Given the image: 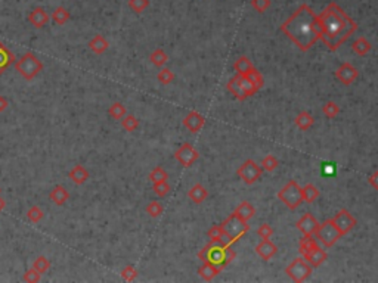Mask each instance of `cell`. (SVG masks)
<instances>
[{
	"instance_id": "obj_1",
	"label": "cell",
	"mask_w": 378,
	"mask_h": 283,
	"mask_svg": "<svg viewBox=\"0 0 378 283\" xmlns=\"http://www.w3.org/2000/svg\"><path fill=\"white\" fill-rule=\"evenodd\" d=\"M316 18L321 42H324L331 52L337 50L357 30V24L334 2L318 14Z\"/></svg>"
},
{
	"instance_id": "obj_2",
	"label": "cell",
	"mask_w": 378,
	"mask_h": 283,
	"mask_svg": "<svg viewBox=\"0 0 378 283\" xmlns=\"http://www.w3.org/2000/svg\"><path fill=\"white\" fill-rule=\"evenodd\" d=\"M281 31L301 52L311 50L321 40L316 14L308 3L298 6L297 11L281 24Z\"/></svg>"
},
{
	"instance_id": "obj_3",
	"label": "cell",
	"mask_w": 378,
	"mask_h": 283,
	"mask_svg": "<svg viewBox=\"0 0 378 283\" xmlns=\"http://www.w3.org/2000/svg\"><path fill=\"white\" fill-rule=\"evenodd\" d=\"M220 226H222L223 229L222 243L226 248H231L234 243H237L250 230L248 221L241 220L238 216H235L234 213L226 218L223 223H220Z\"/></svg>"
},
{
	"instance_id": "obj_4",
	"label": "cell",
	"mask_w": 378,
	"mask_h": 283,
	"mask_svg": "<svg viewBox=\"0 0 378 283\" xmlns=\"http://www.w3.org/2000/svg\"><path fill=\"white\" fill-rule=\"evenodd\" d=\"M17 71L20 72V75L24 77L25 80H33L39 72H42L43 64L42 61L31 52H27L25 55L21 56L20 61H17Z\"/></svg>"
},
{
	"instance_id": "obj_5",
	"label": "cell",
	"mask_w": 378,
	"mask_h": 283,
	"mask_svg": "<svg viewBox=\"0 0 378 283\" xmlns=\"http://www.w3.org/2000/svg\"><path fill=\"white\" fill-rule=\"evenodd\" d=\"M278 199L289 210H295L301 205V186L297 180H289L288 183L278 192Z\"/></svg>"
},
{
	"instance_id": "obj_6",
	"label": "cell",
	"mask_w": 378,
	"mask_h": 283,
	"mask_svg": "<svg viewBox=\"0 0 378 283\" xmlns=\"http://www.w3.org/2000/svg\"><path fill=\"white\" fill-rule=\"evenodd\" d=\"M285 273L291 280L297 283L306 282L313 273V267L301 255L289 262L285 267Z\"/></svg>"
},
{
	"instance_id": "obj_7",
	"label": "cell",
	"mask_w": 378,
	"mask_h": 283,
	"mask_svg": "<svg viewBox=\"0 0 378 283\" xmlns=\"http://www.w3.org/2000/svg\"><path fill=\"white\" fill-rule=\"evenodd\" d=\"M315 238L318 242H321L325 248H331L335 245V242L341 238L340 232L337 230L335 224H334L333 218L324 221L322 224L319 223V227L315 233Z\"/></svg>"
},
{
	"instance_id": "obj_8",
	"label": "cell",
	"mask_w": 378,
	"mask_h": 283,
	"mask_svg": "<svg viewBox=\"0 0 378 283\" xmlns=\"http://www.w3.org/2000/svg\"><path fill=\"white\" fill-rule=\"evenodd\" d=\"M262 174H263V168L254 159H247L237 170L238 178H241L245 184H248V186H251L256 181H259Z\"/></svg>"
},
{
	"instance_id": "obj_9",
	"label": "cell",
	"mask_w": 378,
	"mask_h": 283,
	"mask_svg": "<svg viewBox=\"0 0 378 283\" xmlns=\"http://www.w3.org/2000/svg\"><path fill=\"white\" fill-rule=\"evenodd\" d=\"M333 221L341 236L352 232L355 229L356 224H357V220L355 218V216L349 210H344V208L337 211V214L333 217Z\"/></svg>"
},
{
	"instance_id": "obj_10",
	"label": "cell",
	"mask_w": 378,
	"mask_h": 283,
	"mask_svg": "<svg viewBox=\"0 0 378 283\" xmlns=\"http://www.w3.org/2000/svg\"><path fill=\"white\" fill-rule=\"evenodd\" d=\"M175 158L179 164L185 168L191 167L192 164H195L200 158V152L191 145V143H183L178 151L175 152Z\"/></svg>"
},
{
	"instance_id": "obj_11",
	"label": "cell",
	"mask_w": 378,
	"mask_h": 283,
	"mask_svg": "<svg viewBox=\"0 0 378 283\" xmlns=\"http://www.w3.org/2000/svg\"><path fill=\"white\" fill-rule=\"evenodd\" d=\"M357 77H359V71L350 62H343L335 69V78L341 81V84L344 86H352L357 80Z\"/></svg>"
},
{
	"instance_id": "obj_12",
	"label": "cell",
	"mask_w": 378,
	"mask_h": 283,
	"mask_svg": "<svg viewBox=\"0 0 378 283\" xmlns=\"http://www.w3.org/2000/svg\"><path fill=\"white\" fill-rule=\"evenodd\" d=\"M295 227H297V230L303 236H315V233H316V230L319 227V221L313 217V214L306 213L303 217L295 223Z\"/></svg>"
},
{
	"instance_id": "obj_13",
	"label": "cell",
	"mask_w": 378,
	"mask_h": 283,
	"mask_svg": "<svg viewBox=\"0 0 378 283\" xmlns=\"http://www.w3.org/2000/svg\"><path fill=\"white\" fill-rule=\"evenodd\" d=\"M205 124V118L201 115L198 111H191L185 118H183V126L191 131V133H198Z\"/></svg>"
},
{
	"instance_id": "obj_14",
	"label": "cell",
	"mask_w": 378,
	"mask_h": 283,
	"mask_svg": "<svg viewBox=\"0 0 378 283\" xmlns=\"http://www.w3.org/2000/svg\"><path fill=\"white\" fill-rule=\"evenodd\" d=\"M276 252H278V248L270 239H262V242L256 246V254L265 261L272 260Z\"/></svg>"
},
{
	"instance_id": "obj_15",
	"label": "cell",
	"mask_w": 378,
	"mask_h": 283,
	"mask_svg": "<svg viewBox=\"0 0 378 283\" xmlns=\"http://www.w3.org/2000/svg\"><path fill=\"white\" fill-rule=\"evenodd\" d=\"M224 252H226V246L223 243H213L211 242V246H210V251H208V260L207 261L213 262L216 265H220L222 268L226 267L224 264Z\"/></svg>"
},
{
	"instance_id": "obj_16",
	"label": "cell",
	"mask_w": 378,
	"mask_h": 283,
	"mask_svg": "<svg viewBox=\"0 0 378 283\" xmlns=\"http://www.w3.org/2000/svg\"><path fill=\"white\" fill-rule=\"evenodd\" d=\"M223 268L220 265H216V264H213V262L210 261H204L202 262V265L198 268V274H200V277L202 280L210 282V280H213L216 276H219Z\"/></svg>"
},
{
	"instance_id": "obj_17",
	"label": "cell",
	"mask_w": 378,
	"mask_h": 283,
	"mask_svg": "<svg viewBox=\"0 0 378 283\" xmlns=\"http://www.w3.org/2000/svg\"><path fill=\"white\" fill-rule=\"evenodd\" d=\"M28 22L34 27V28H43L49 22V15L43 8H36L30 12L28 15Z\"/></svg>"
},
{
	"instance_id": "obj_18",
	"label": "cell",
	"mask_w": 378,
	"mask_h": 283,
	"mask_svg": "<svg viewBox=\"0 0 378 283\" xmlns=\"http://www.w3.org/2000/svg\"><path fill=\"white\" fill-rule=\"evenodd\" d=\"M303 258L309 262L313 268H316V267L322 265L324 262L327 261L328 254H327V251H324L321 246H318V248H315V249L312 251L311 254H308V255H306V257H303Z\"/></svg>"
},
{
	"instance_id": "obj_19",
	"label": "cell",
	"mask_w": 378,
	"mask_h": 283,
	"mask_svg": "<svg viewBox=\"0 0 378 283\" xmlns=\"http://www.w3.org/2000/svg\"><path fill=\"white\" fill-rule=\"evenodd\" d=\"M294 123H295V126H297L298 130L308 131L312 129V126L315 123V118H313V115H312L309 111H301L294 118Z\"/></svg>"
},
{
	"instance_id": "obj_20",
	"label": "cell",
	"mask_w": 378,
	"mask_h": 283,
	"mask_svg": "<svg viewBox=\"0 0 378 283\" xmlns=\"http://www.w3.org/2000/svg\"><path fill=\"white\" fill-rule=\"evenodd\" d=\"M188 198H189L194 204L200 205V204H202V202L208 198V191H207L201 183H197V184H194V186L188 191Z\"/></svg>"
},
{
	"instance_id": "obj_21",
	"label": "cell",
	"mask_w": 378,
	"mask_h": 283,
	"mask_svg": "<svg viewBox=\"0 0 378 283\" xmlns=\"http://www.w3.org/2000/svg\"><path fill=\"white\" fill-rule=\"evenodd\" d=\"M108 47H110V43L101 34H96L95 37H92V40L89 42V49L95 55H102L104 52H107Z\"/></svg>"
},
{
	"instance_id": "obj_22",
	"label": "cell",
	"mask_w": 378,
	"mask_h": 283,
	"mask_svg": "<svg viewBox=\"0 0 378 283\" xmlns=\"http://www.w3.org/2000/svg\"><path fill=\"white\" fill-rule=\"evenodd\" d=\"M352 50L357 56H366L372 50V44L366 37H357L352 43Z\"/></svg>"
},
{
	"instance_id": "obj_23",
	"label": "cell",
	"mask_w": 378,
	"mask_h": 283,
	"mask_svg": "<svg viewBox=\"0 0 378 283\" xmlns=\"http://www.w3.org/2000/svg\"><path fill=\"white\" fill-rule=\"evenodd\" d=\"M234 214L238 216V217L241 218V220H244V221H248V220H251V218L254 217L256 208H254L248 201H243V202L235 208Z\"/></svg>"
},
{
	"instance_id": "obj_24",
	"label": "cell",
	"mask_w": 378,
	"mask_h": 283,
	"mask_svg": "<svg viewBox=\"0 0 378 283\" xmlns=\"http://www.w3.org/2000/svg\"><path fill=\"white\" fill-rule=\"evenodd\" d=\"M49 198H50V201H52L53 204H56V205H64L68 199H69V194H68V191L64 186L58 184V186H55L53 191L49 194Z\"/></svg>"
},
{
	"instance_id": "obj_25",
	"label": "cell",
	"mask_w": 378,
	"mask_h": 283,
	"mask_svg": "<svg viewBox=\"0 0 378 283\" xmlns=\"http://www.w3.org/2000/svg\"><path fill=\"white\" fill-rule=\"evenodd\" d=\"M318 240L315 239L313 236H303L301 239L298 240V252L301 257H306L308 254H311L315 248H318Z\"/></svg>"
},
{
	"instance_id": "obj_26",
	"label": "cell",
	"mask_w": 378,
	"mask_h": 283,
	"mask_svg": "<svg viewBox=\"0 0 378 283\" xmlns=\"http://www.w3.org/2000/svg\"><path fill=\"white\" fill-rule=\"evenodd\" d=\"M14 61H15L14 53L0 42V74H3Z\"/></svg>"
},
{
	"instance_id": "obj_27",
	"label": "cell",
	"mask_w": 378,
	"mask_h": 283,
	"mask_svg": "<svg viewBox=\"0 0 378 283\" xmlns=\"http://www.w3.org/2000/svg\"><path fill=\"white\" fill-rule=\"evenodd\" d=\"M319 196H321V191L315 184H312V183H308L306 186L301 187V198H303V202H306V204L316 202V199Z\"/></svg>"
},
{
	"instance_id": "obj_28",
	"label": "cell",
	"mask_w": 378,
	"mask_h": 283,
	"mask_svg": "<svg viewBox=\"0 0 378 283\" xmlns=\"http://www.w3.org/2000/svg\"><path fill=\"white\" fill-rule=\"evenodd\" d=\"M68 177L75 183V184H83L88 178H89V171L83 167V165H75L69 173Z\"/></svg>"
},
{
	"instance_id": "obj_29",
	"label": "cell",
	"mask_w": 378,
	"mask_h": 283,
	"mask_svg": "<svg viewBox=\"0 0 378 283\" xmlns=\"http://www.w3.org/2000/svg\"><path fill=\"white\" fill-rule=\"evenodd\" d=\"M228 90L240 101V102H243V101H245V96H244V93H243V90H241V86H240V75L237 74L235 77H232L229 81H228Z\"/></svg>"
},
{
	"instance_id": "obj_30",
	"label": "cell",
	"mask_w": 378,
	"mask_h": 283,
	"mask_svg": "<svg viewBox=\"0 0 378 283\" xmlns=\"http://www.w3.org/2000/svg\"><path fill=\"white\" fill-rule=\"evenodd\" d=\"M254 65H253V62L250 61V58H247V56H240L237 61H235V64H234V69L237 71V74H240V75H245L250 69H253Z\"/></svg>"
},
{
	"instance_id": "obj_31",
	"label": "cell",
	"mask_w": 378,
	"mask_h": 283,
	"mask_svg": "<svg viewBox=\"0 0 378 283\" xmlns=\"http://www.w3.org/2000/svg\"><path fill=\"white\" fill-rule=\"evenodd\" d=\"M149 61L153 62V65L158 66V68H163V66L169 62V56H167V53L164 52V49H156V50L151 53Z\"/></svg>"
},
{
	"instance_id": "obj_32",
	"label": "cell",
	"mask_w": 378,
	"mask_h": 283,
	"mask_svg": "<svg viewBox=\"0 0 378 283\" xmlns=\"http://www.w3.org/2000/svg\"><path fill=\"white\" fill-rule=\"evenodd\" d=\"M278 165H279V161H278V158H276L275 155H272V153L266 155V156L262 159V162H260V167H262L263 171H266V173H273V171L278 168Z\"/></svg>"
},
{
	"instance_id": "obj_33",
	"label": "cell",
	"mask_w": 378,
	"mask_h": 283,
	"mask_svg": "<svg viewBox=\"0 0 378 283\" xmlns=\"http://www.w3.org/2000/svg\"><path fill=\"white\" fill-rule=\"evenodd\" d=\"M245 77H247L256 87L259 88V90L263 87V84H265V77H263V74H262L257 68L250 69V71L245 74Z\"/></svg>"
},
{
	"instance_id": "obj_34",
	"label": "cell",
	"mask_w": 378,
	"mask_h": 283,
	"mask_svg": "<svg viewBox=\"0 0 378 283\" xmlns=\"http://www.w3.org/2000/svg\"><path fill=\"white\" fill-rule=\"evenodd\" d=\"M52 20H53V22H55L56 25H65L68 22V20H69V12H68L64 6H59V8H56V9L53 11Z\"/></svg>"
},
{
	"instance_id": "obj_35",
	"label": "cell",
	"mask_w": 378,
	"mask_h": 283,
	"mask_svg": "<svg viewBox=\"0 0 378 283\" xmlns=\"http://www.w3.org/2000/svg\"><path fill=\"white\" fill-rule=\"evenodd\" d=\"M108 114L110 117L114 118V120H121L124 115H127V109L126 107L121 104V102H114L110 109H108Z\"/></svg>"
},
{
	"instance_id": "obj_36",
	"label": "cell",
	"mask_w": 378,
	"mask_h": 283,
	"mask_svg": "<svg viewBox=\"0 0 378 283\" xmlns=\"http://www.w3.org/2000/svg\"><path fill=\"white\" fill-rule=\"evenodd\" d=\"M157 80L161 83V84H164V86H169L173 80H175V72L170 69V68H161L160 69V72L157 74Z\"/></svg>"
},
{
	"instance_id": "obj_37",
	"label": "cell",
	"mask_w": 378,
	"mask_h": 283,
	"mask_svg": "<svg viewBox=\"0 0 378 283\" xmlns=\"http://www.w3.org/2000/svg\"><path fill=\"white\" fill-rule=\"evenodd\" d=\"M207 236L210 238V242L213 243H222L223 242V229L220 224L211 226L207 232Z\"/></svg>"
},
{
	"instance_id": "obj_38",
	"label": "cell",
	"mask_w": 378,
	"mask_h": 283,
	"mask_svg": "<svg viewBox=\"0 0 378 283\" xmlns=\"http://www.w3.org/2000/svg\"><path fill=\"white\" fill-rule=\"evenodd\" d=\"M322 114H324L327 118H330V120L335 118V117L340 114V107H338V104H335L334 101H328V102L324 104V107H322Z\"/></svg>"
},
{
	"instance_id": "obj_39",
	"label": "cell",
	"mask_w": 378,
	"mask_h": 283,
	"mask_svg": "<svg viewBox=\"0 0 378 283\" xmlns=\"http://www.w3.org/2000/svg\"><path fill=\"white\" fill-rule=\"evenodd\" d=\"M121 127L126 131L132 133V131H134L139 127V120L134 115H124L121 118Z\"/></svg>"
},
{
	"instance_id": "obj_40",
	"label": "cell",
	"mask_w": 378,
	"mask_h": 283,
	"mask_svg": "<svg viewBox=\"0 0 378 283\" xmlns=\"http://www.w3.org/2000/svg\"><path fill=\"white\" fill-rule=\"evenodd\" d=\"M167 178H169V174L163 167H156L149 173V180L153 181V184L154 183H161V181H167Z\"/></svg>"
},
{
	"instance_id": "obj_41",
	"label": "cell",
	"mask_w": 378,
	"mask_h": 283,
	"mask_svg": "<svg viewBox=\"0 0 378 283\" xmlns=\"http://www.w3.org/2000/svg\"><path fill=\"white\" fill-rule=\"evenodd\" d=\"M145 211H146V214H148L149 217H153V218L160 217V216L163 214V205H161L158 201H151V202L146 205Z\"/></svg>"
},
{
	"instance_id": "obj_42",
	"label": "cell",
	"mask_w": 378,
	"mask_h": 283,
	"mask_svg": "<svg viewBox=\"0 0 378 283\" xmlns=\"http://www.w3.org/2000/svg\"><path fill=\"white\" fill-rule=\"evenodd\" d=\"M27 217H28V220L31 221V223H39L42 218L45 217V213H43V210L39 207V205H34V207H31L28 211H27Z\"/></svg>"
},
{
	"instance_id": "obj_43",
	"label": "cell",
	"mask_w": 378,
	"mask_h": 283,
	"mask_svg": "<svg viewBox=\"0 0 378 283\" xmlns=\"http://www.w3.org/2000/svg\"><path fill=\"white\" fill-rule=\"evenodd\" d=\"M49 267H50V261L46 257H43V255H40L39 258H36V261L33 262V268L36 271H39L40 274L46 273L49 270Z\"/></svg>"
},
{
	"instance_id": "obj_44",
	"label": "cell",
	"mask_w": 378,
	"mask_h": 283,
	"mask_svg": "<svg viewBox=\"0 0 378 283\" xmlns=\"http://www.w3.org/2000/svg\"><path fill=\"white\" fill-rule=\"evenodd\" d=\"M153 191H154V194H156L158 198H164V196L172 191V187H170L169 181H161V183H154Z\"/></svg>"
},
{
	"instance_id": "obj_45",
	"label": "cell",
	"mask_w": 378,
	"mask_h": 283,
	"mask_svg": "<svg viewBox=\"0 0 378 283\" xmlns=\"http://www.w3.org/2000/svg\"><path fill=\"white\" fill-rule=\"evenodd\" d=\"M149 6V0H129V8L134 14H142Z\"/></svg>"
},
{
	"instance_id": "obj_46",
	"label": "cell",
	"mask_w": 378,
	"mask_h": 283,
	"mask_svg": "<svg viewBox=\"0 0 378 283\" xmlns=\"http://www.w3.org/2000/svg\"><path fill=\"white\" fill-rule=\"evenodd\" d=\"M251 6L256 12L265 14L267 9L272 6V0H251Z\"/></svg>"
},
{
	"instance_id": "obj_47",
	"label": "cell",
	"mask_w": 378,
	"mask_h": 283,
	"mask_svg": "<svg viewBox=\"0 0 378 283\" xmlns=\"http://www.w3.org/2000/svg\"><path fill=\"white\" fill-rule=\"evenodd\" d=\"M121 277L126 282H133L134 279L137 277V270L134 268L133 265H127L121 270Z\"/></svg>"
},
{
	"instance_id": "obj_48",
	"label": "cell",
	"mask_w": 378,
	"mask_h": 283,
	"mask_svg": "<svg viewBox=\"0 0 378 283\" xmlns=\"http://www.w3.org/2000/svg\"><path fill=\"white\" fill-rule=\"evenodd\" d=\"M257 235H259V238H262V239H270L272 235H273V227H272L270 224H267V223H263V224L257 229Z\"/></svg>"
},
{
	"instance_id": "obj_49",
	"label": "cell",
	"mask_w": 378,
	"mask_h": 283,
	"mask_svg": "<svg viewBox=\"0 0 378 283\" xmlns=\"http://www.w3.org/2000/svg\"><path fill=\"white\" fill-rule=\"evenodd\" d=\"M40 276H42V274H40L39 271H36L34 268H31V270H28V271L24 274V280L31 283L39 282V280H40Z\"/></svg>"
},
{
	"instance_id": "obj_50",
	"label": "cell",
	"mask_w": 378,
	"mask_h": 283,
	"mask_svg": "<svg viewBox=\"0 0 378 283\" xmlns=\"http://www.w3.org/2000/svg\"><path fill=\"white\" fill-rule=\"evenodd\" d=\"M237 258V252L231 248H226V252H224V264L228 265L229 262H232Z\"/></svg>"
},
{
	"instance_id": "obj_51",
	"label": "cell",
	"mask_w": 378,
	"mask_h": 283,
	"mask_svg": "<svg viewBox=\"0 0 378 283\" xmlns=\"http://www.w3.org/2000/svg\"><path fill=\"white\" fill-rule=\"evenodd\" d=\"M210 246H211V242L208 243V245H205L202 249H201L200 252H198V258H200L201 261H207L208 260V251H210Z\"/></svg>"
},
{
	"instance_id": "obj_52",
	"label": "cell",
	"mask_w": 378,
	"mask_h": 283,
	"mask_svg": "<svg viewBox=\"0 0 378 283\" xmlns=\"http://www.w3.org/2000/svg\"><path fill=\"white\" fill-rule=\"evenodd\" d=\"M368 183H369V186H371L372 189L378 191V170L377 171H374L372 174L368 177Z\"/></svg>"
},
{
	"instance_id": "obj_53",
	"label": "cell",
	"mask_w": 378,
	"mask_h": 283,
	"mask_svg": "<svg viewBox=\"0 0 378 283\" xmlns=\"http://www.w3.org/2000/svg\"><path fill=\"white\" fill-rule=\"evenodd\" d=\"M8 107H9V101H8L5 96H0V112L6 111Z\"/></svg>"
},
{
	"instance_id": "obj_54",
	"label": "cell",
	"mask_w": 378,
	"mask_h": 283,
	"mask_svg": "<svg viewBox=\"0 0 378 283\" xmlns=\"http://www.w3.org/2000/svg\"><path fill=\"white\" fill-rule=\"evenodd\" d=\"M322 167H324V174H333V173H334L333 165H328V164H324Z\"/></svg>"
},
{
	"instance_id": "obj_55",
	"label": "cell",
	"mask_w": 378,
	"mask_h": 283,
	"mask_svg": "<svg viewBox=\"0 0 378 283\" xmlns=\"http://www.w3.org/2000/svg\"><path fill=\"white\" fill-rule=\"evenodd\" d=\"M5 207H6V202L0 198V211H3V208H5Z\"/></svg>"
}]
</instances>
